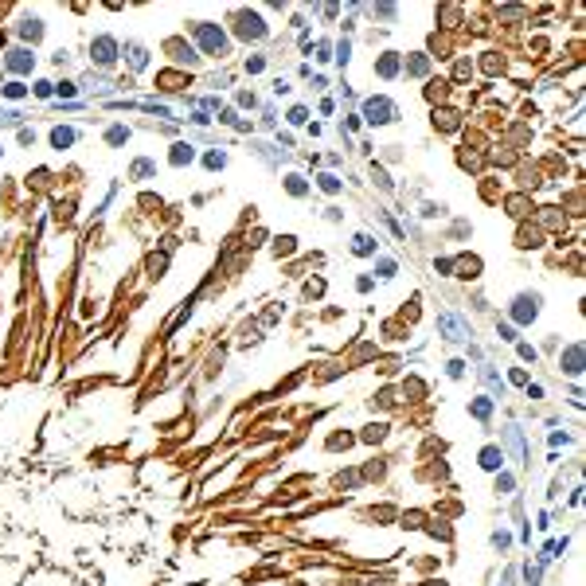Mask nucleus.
Segmentation results:
<instances>
[{
	"label": "nucleus",
	"mask_w": 586,
	"mask_h": 586,
	"mask_svg": "<svg viewBox=\"0 0 586 586\" xmlns=\"http://www.w3.org/2000/svg\"><path fill=\"white\" fill-rule=\"evenodd\" d=\"M438 332H442L446 340H469V336H473V332H469V324L461 321L457 313H442V317H438Z\"/></svg>",
	"instance_id": "nucleus-2"
},
{
	"label": "nucleus",
	"mask_w": 586,
	"mask_h": 586,
	"mask_svg": "<svg viewBox=\"0 0 586 586\" xmlns=\"http://www.w3.org/2000/svg\"><path fill=\"white\" fill-rule=\"evenodd\" d=\"M407 71H410V74H422V71H426V59H422V55H418V59H410V67H407Z\"/></svg>",
	"instance_id": "nucleus-20"
},
{
	"label": "nucleus",
	"mask_w": 586,
	"mask_h": 586,
	"mask_svg": "<svg viewBox=\"0 0 586 586\" xmlns=\"http://www.w3.org/2000/svg\"><path fill=\"white\" fill-rule=\"evenodd\" d=\"M489 410H493V407H489V403H484V395H481V403H473V414H477V418H484V414H489Z\"/></svg>",
	"instance_id": "nucleus-21"
},
{
	"label": "nucleus",
	"mask_w": 586,
	"mask_h": 586,
	"mask_svg": "<svg viewBox=\"0 0 586 586\" xmlns=\"http://www.w3.org/2000/svg\"><path fill=\"white\" fill-rule=\"evenodd\" d=\"M364 114H367L371 125H387V121H395V117H399V110H395L391 98H371V102L364 106Z\"/></svg>",
	"instance_id": "nucleus-1"
},
{
	"label": "nucleus",
	"mask_w": 586,
	"mask_h": 586,
	"mask_svg": "<svg viewBox=\"0 0 586 586\" xmlns=\"http://www.w3.org/2000/svg\"><path fill=\"white\" fill-rule=\"evenodd\" d=\"M535 313H540V297H535V293H520V297L512 301V317L520 324L535 321Z\"/></svg>",
	"instance_id": "nucleus-3"
},
{
	"label": "nucleus",
	"mask_w": 586,
	"mask_h": 586,
	"mask_svg": "<svg viewBox=\"0 0 586 586\" xmlns=\"http://www.w3.org/2000/svg\"><path fill=\"white\" fill-rule=\"evenodd\" d=\"M238 35H250V39H262L266 28H262V20L254 12H238Z\"/></svg>",
	"instance_id": "nucleus-4"
},
{
	"label": "nucleus",
	"mask_w": 586,
	"mask_h": 586,
	"mask_svg": "<svg viewBox=\"0 0 586 586\" xmlns=\"http://www.w3.org/2000/svg\"><path fill=\"white\" fill-rule=\"evenodd\" d=\"M74 137H78L74 129H67V125H59V129L51 133V145H55V149H67V145H74Z\"/></svg>",
	"instance_id": "nucleus-7"
},
{
	"label": "nucleus",
	"mask_w": 586,
	"mask_h": 586,
	"mask_svg": "<svg viewBox=\"0 0 586 586\" xmlns=\"http://www.w3.org/2000/svg\"><path fill=\"white\" fill-rule=\"evenodd\" d=\"M289 191H293V196H301V191H305V184H301V176H289Z\"/></svg>",
	"instance_id": "nucleus-22"
},
{
	"label": "nucleus",
	"mask_w": 586,
	"mask_h": 586,
	"mask_svg": "<svg viewBox=\"0 0 586 586\" xmlns=\"http://www.w3.org/2000/svg\"><path fill=\"white\" fill-rule=\"evenodd\" d=\"M395 55H387V59H379V74H395Z\"/></svg>",
	"instance_id": "nucleus-15"
},
{
	"label": "nucleus",
	"mask_w": 586,
	"mask_h": 586,
	"mask_svg": "<svg viewBox=\"0 0 586 586\" xmlns=\"http://www.w3.org/2000/svg\"><path fill=\"white\" fill-rule=\"evenodd\" d=\"M24 35H31V39H39V20H28V24H24Z\"/></svg>",
	"instance_id": "nucleus-19"
},
{
	"label": "nucleus",
	"mask_w": 586,
	"mask_h": 586,
	"mask_svg": "<svg viewBox=\"0 0 586 586\" xmlns=\"http://www.w3.org/2000/svg\"><path fill=\"white\" fill-rule=\"evenodd\" d=\"M352 250H356V254H375V242H371L367 234H356V242H352Z\"/></svg>",
	"instance_id": "nucleus-11"
},
{
	"label": "nucleus",
	"mask_w": 586,
	"mask_h": 586,
	"mask_svg": "<svg viewBox=\"0 0 586 586\" xmlns=\"http://www.w3.org/2000/svg\"><path fill=\"white\" fill-rule=\"evenodd\" d=\"M8 67H12V71H28V67H31L28 51H12V59H8Z\"/></svg>",
	"instance_id": "nucleus-10"
},
{
	"label": "nucleus",
	"mask_w": 586,
	"mask_h": 586,
	"mask_svg": "<svg viewBox=\"0 0 586 586\" xmlns=\"http://www.w3.org/2000/svg\"><path fill=\"white\" fill-rule=\"evenodd\" d=\"M500 465H504V450L484 446V450H481V469H500Z\"/></svg>",
	"instance_id": "nucleus-6"
},
{
	"label": "nucleus",
	"mask_w": 586,
	"mask_h": 586,
	"mask_svg": "<svg viewBox=\"0 0 586 586\" xmlns=\"http://www.w3.org/2000/svg\"><path fill=\"white\" fill-rule=\"evenodd\" d=\"M223 164H227L223 153H207V168H223Z\"/></svg>",
	"instance_id": "nucleus-17"
},
{
	"label": "nucleus",
	"mask_w": 586,
	"mask_h": 586,
	"mask_svg": "<svg viewBox=\"0 0 586 586\" xmlns=\"http://www.w3.org/2000/svg\"><path fill=\"white\" fill-rule=\"evenodd\" d=\"M305 117H309V110H305V106H293V114H289V121H293V125H301Z\"/></svg>",
	"instance_id": "nucleus-16"
},
{
	"label": "nucleus",
	"mask_w": 586,
	"mask_h": 586,
	"mask_svg": "<svg viewBox=\"0 0 586 586\" xmlns=\"http://www.w3.org/2000/svg\"><path fill=\"white\" fill-rule=\"evenodd\" d=\"M125 137H129V133H125V129H110V141H114V145H121Z\"/></svg>",
	"instance_id": "nucleus-24"
},
{
	"label": "nucleus",
	"mask_w": 586,
	"mask_h": 586,
	"mask_svg": "<svg viewBox=\"0 0 586 586\" xmlns=\"http://www.w3.org/2000/svg\"><path fill=\"white\" fill-rule=\"evenodd\" d=\"M4 94H8V98H20V94H24V86H20V82H8V86H4Z\"/></svg>",
	"instance_id": "nucleus-23"
},
{
	"label": "nucleus",
	"mask_w": 586,
	"mask_h": 586,
	"mask_svg": "<svg viewBox=\"0 0 586 586\" xmlns=\"http://www.w3.org/2000/svg\"><path fill=\"white\" fill-rule=\"evenodd\" d=\"M457 270H461L457 278H477V270H481V262H477V258H461V262H457Z\"/></svg>",
	"instance_id": "nucleus-8"
},
{
	"label": "nucleus",
	"mask_w": 586,
	"mask_h": 586,
	"mask_svg": "<svg viewBox=\"0 0 586 586\" xmlns=\"http://www.w3.org/2000/svg\"><path fill=\"white\" fill-rule=\"evenodd\" d=\"M578 367H582V348L574 344V348L567 352V371H571V375H578Z\"/></svg>",
	"instance_id": "nucleus-9"
},
{
	"label": "nucleus",
	"mask_w": 586,
	"mask_h": 586,
	"mask_svg": "<svg viewBox=\"0 0 586 586\" xmlns=\"http://www.w3.org/2000/svg\"><path fill=\"white\" fill-rule=\"evenodd\" d=\"M383 434H387V426H367L364 442H383Z\"/></svg>",
	"instance_id": "nucleus-13"
},
{
	"label": "nucleus",
	"mask_w": 586,
	"mask_h": 586,
	"mask_svg": "<svg viewBox=\"0 0 586 586\" xmlns=\"http://www.w3.org/2000/svg\"><path fill=\"white\" fill-rule=\"evenodd\" d=\"M191 161V145H176V153H172V164H188Z\"/></svg>",
	"instance_id": "nucleus-12"
},
{
	"label": "nucleus",
	"mask_w": 586,
	"mask_h": 586,
	"mask_svg": "<svg viewBox=\"0 0 586 586\" xmlns=\"http://www.w3.org/2000/svg\"><path fill=\"white\" fill-rule=\"evenodd\" d=\"M375 270H379V278H391V274H395V262H391V258H379Z\"/></svg>",
	"instance_id": "nucleus-14"
},
{
	"label": "nucleus",
	"mask_w": 586,
	"mask_h": 586,
	"mask_svg": "<svg viewBox=\"0 0 586 586\" xmlns=\"http://www.w3.org/2000/svg\"><path fill=\"white\" fill-rule=\"evenodd\" d=\"M90 51H94V59H98V63H114V55H117V43L110 39V35H98Z\"/></svg>",
	"instance_id": "nucleus-5"
},
{
	"label": "nucleus",
	"mask_w": 586,
	"mask_h": 586,
	"mask_svg": "<svg viewBox=\"0 0 586 586\" xmlns=\"http://www.w3.org/2000/svg\"><path fill=\"white\" fill-rule=\"evenodd\" d=\"M321 188L324 191H340V180L336 176H321Z\"/></svg>",
	"instance_id": "nucleus-18"
}]
</instances>
